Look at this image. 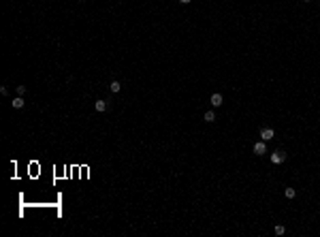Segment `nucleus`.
<instances>
[{"label": "nucleus", "instance_id": "nucleus-2", "mask_svg": "<svg viewBox=\"0 0 320 237\" xmlns=\"http://www.w3.org/2000/svg\"><path fill=\"white\" fill-rule=\"evenodd\" d=\"M265 152H267V145H265L263 139H260L258 143H254V154H256V156H263Z\"/></svg>", "mask_w": 320, "mask_h": 237}, {"label": "nucleus", "instance_id": "nucleus-11", "mask_svg": "<svg viewBox=\"0 0 320 237\" xmlns=\"http://www.w3.org/2000/svg\"><path fill=\"white\" fill-rule=\"evenodd\" d=\"M17 94L24 96V94H26V88H24V86H17Z\"/></svg>", "mask_w": 320, "mask_h": 237}, {"label": "nucleus", "instance_id": "nucleus-7", "mask_svg": "<svg viewBox=\"0 0 320 237\" xmlns=\"http://www.w3.org/2000/svg\"><path fill=\"white\" fill-rule=\"evenodd\" d=\"M109 90H111L113 94H118V92L122 90V84H120V81H111V86H109Z\"/></svg>", "mask_w": 320, "mask_h": 237}, {"label": "nucleus", "instance_id": "nucleus-3", "mask_svg": "<svg viewBox=\"0 0 320 237\" xmlns=\"http://www.w3.org/2000/svg\"><path fill=\"white\" fill-rule=\"evenodd\" d=\"M222 100H224V98H222V94H218V92H216V94H211V98H209V103H211L214 107H220V105H222Z\"/></svg>", "mask_w": 320, "mask_h": 237}, {"label": "nucleus", "instance_id": "nucleus-6", "mask_svg": "<svg viewBox=\"0 0 320 237\" xmlns=\"http://www.w3.org/2000/svg\"><path fill=\"white\" fill-rule=\"evenodd\" d=\"M94 109H96L98 113H102V111L107 109V103H105V100H96V103H94Z\"/></svg>", "mask_w": 320, "mask_h": 237}, {"label": "nucleus", "instance_id": "nucleus-10", "mask_svg": "<svg viewBox=\"0 0 320 237\" xmlns=\"http://www.w3.org/2000/svg\"><path fill=\"white\" fill-rule=\"evenodd\" d=\"M284 233H286V227L277 224V227H275V235H284Z\"/></svg>", "mask_w": 320, "mask_h": 237}, {"label": "nucleus", "instance_id": "nucleus-4", "mask_svg": "<svg viewBox=\"0 0 320 237\" xmlns=\"http://www.w3.org/2000/svg\"><path fill=\"white\" fill-rule=\"evenodd\" d=\"M271 162H273V165H282V162H284V154H282V152H273V154H271Z\"/></svg>", "mask_w": 320, "mask_h": 237}, {"label": "nucleus", "instance_id": "nucleus-9", "mask_svg": "<svg viewBox=\"0 0 320 237\" xmlns=\"http://www.w3.org/2000/svg\"><path fill=\"white\" fill-rule=\"evenodd\" d=\"M214 120H216V113L214 111H207L205 113V122H214Z\"/></svg>", "mask_w": 320, "mask_h": 237}, {"label": "nucleus", "instance_id": "nucleus-5", "mask_svg": "<svg viewBox=\"0 0 320 237\" xmlns=\"http://www.w3.org/2000/svg\"><path fill=\"white\" fill-rule=\"evenodd\" d=\"M11 105H13V107H15V109H21V107H24V105H26V100H24V98H21V96H17V98H13V103H11Z\"/></svg>", "mask_w": 320, "mask_h": 237}, {"label": "nucleus", "instance_id": "nucleus-8", "mask_svg": "<svg viewBox=\"0 0 320 237\" xmlns=\"http://www.w3.org/2000/svg\"><path fill=\"white\" fill-rule=\"evenodd\" d=\"M284 194H286V199H295V194H297V192H295V188H286V190H284Z\"/></svg>", "mask_w": 320, "mask_h": 237}, {"label": "nucleus", "instance_id": "nucleus-12", "mask_svg": "<svg viewBox=\"0 0 320 237\" xmlns=\"http://www.w3.org/2000/svg\"><path fill=\"white\" fill-rule=\"evenodd\" d=\"M179 2H182V4H188V2H190V0H179Z\"/></svg>", "mask_w": 320, "mask_h": 237}, {"label": "nucleus", "instance_id": "nucleus-13", "mask_svg": "<svg viewBox=\"0 0 320 237\" xmlns=\"http://www.w3.org/2000/svg\"><path fill=\"white\" fill-rule=\"evenodd\" d=\"M303 2H312V0H303Z\"/></svg>", "mask_w": 320, "mask_h": 237}, {"label": "nucleus", "instance_id": "nucleus-1", "mask_svg": "<svg viewBox=\"0 0 320 237\" xmlns=\"http://www.w3.org/2000/svg\"><path fill=\"white\" fill-rule=\"evenodd\" d=\"M273 137H275L273 128H263V130H260V139H263V141H271Z\"/></svg>", "mask_w": 320, "mask_h": 237}]
</instances>
